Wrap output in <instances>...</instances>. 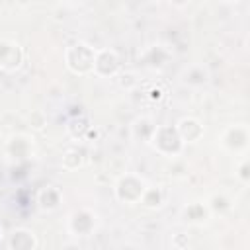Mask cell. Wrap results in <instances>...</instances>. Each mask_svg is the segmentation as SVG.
Instances as JSON below:
<instances>
[{
    "mask_svg": "<svg viewBox=\"0 0 250 250\" xmlns=\"http://www.w3.org/2000/svg\"><path fill=\"white\" fill-rule=\"evenodd\" d=\"M172 6H176V8H182V6H186L189 0H168Z\"/></svg>",
    "mask_w": 250,
    "mask_h": 250,
    "instance_id": "21",
    "label": "cell"
},
{
    "mask_svg": "<svg viewBox=\"0 0 250 250\" xmlns=\"http://www.w3.org/2000/svg\"><path fill=\"white\" fill-rule=\"evenodd\" d=\"M121 61L117 57L115 51L104 49V51H96V59H94V72L100 76H111L119 70Z\"/></svg>",
    "mask_w": 250,
    "mask_h": 250,
    "instance_id": "6",
    "label": "cell"
},
{
    "mask_svg": "<svg viewBox=\"0 0 250 250\" xmlns=\"http://www.w3.org/2000/svg\"><path fill=\"white\" fill-rule=\"evenodd\" d=\"M82 162H84V150L80 148H68L62 154V166L66 170H76L82 166Z\"/></svg>",
    "mask_w": 250,
    "mask_h": 250,
    "instance_id": "13",
    "label": "cell"
},
{
    "mask_svg": "<svg viewBox=\"0 0 250 250\" xmlns=\"http://www.w3.org/2000/svg\"><path fill=\"white\" fill-rule=\"evenodd\" d=\"M6 152H8L10 158H16V160H21V158L29 156V152H31V141H29V137H25V135H14L6 143Z\"/></svg>",
    "mask_w": 250,
    "mask_h": 250,
    "instance_id": "8",
    "label": "cell"
},
{
    "mask_svg": "<svg viewBox=\"0 0 250 250\" xmlns=\"http://www.w3.org/2000/svg\"><path fill=\"white\" fill-rule=\"evenodd\" d=\"M176 131L180 135V139L184 143H193L197 139H201L203 135V125L199 123V119L195 117H182L176 125Z\"/></svg>",
    "mask_w": 250,
    "mask_h": 250,
    "instance_id": "7",
    "label": "cell"
},
{
    "mask_svg": "<svg viewBox=\"0 0 250 250\" xmlns=\"http://www.w3.org/2000/svg\"><path fill=\"white\" fill-rule=\"evenodd\" d=\"M27 121H29V127L35 129V131H41L47 125V117H45L43 111H31L29 117H27Z\"/></svg>",
    "mask_w": 250,
    "mask_h": 250,
    "instance_id": "17",
    "label": "cell"
},
{
    "mask_svg": "<svg viewBox=\"0 0 250 250\" xmlns=\"http://www.w3.org/2000/svg\"><path fill=\"white\" fill-rule=\"evenodd\" d=\"M66 66L74 74H86L94 70V59H96V49H92L86 43H74L66 49Z\"/></svg>",
    "mask_w": 250,
    "mask_h": 250,
    "instance_id": "1",
    "label": "cell"
},
{
    "mask_svg": "<svg viewBox=\"0 0 250 250\" xmlns=\"http://www.w3.org/2000/svg\"><path fill=\"white\" fill-rule=\"evenodd\" d=\"M221 143H223L225 148L234 150V152L246 150V146H248V127L246 125H232V127L225 129V133L221 137Z\"/></svg>",
    "mask_w": 250,
    "mask_h": 250,
    "instance_id": "5",
    "label": "cell"
},
{
    "mask_svg": "<svg viewBox=\"0 0 250 250\" xmlns=\"http://www.w3.org/2000/svg\"><path fill=\"white\" fill-rule=\"evenodd\" d=\"M205 70L203 68H199V66H193V68H189V72H186V82H189V84H201V82H205Z\"/></svg>",
    "mask_w": 250,
    "mask_h": 250,
    "instance_id": "18",
    "label": "cell"
},
{
    "mask_svg": "<svg viewBox=\"0 0 250 250\" xmlns=\"http://www.w3.org/2000/svg\"><path fill=\"white\" fill-rule=\"evenodd\" d=\"M10 248H16V250H31L37 246V240L33 236L31 230H25V229H18L12 232V238H10Z\"/></svg>",
    "mask_w": 250,
    "mask_h": 250,
    "instance_id": "10",
    "label": "cell"
},
{
    "mask_svg": "<svg viewBox=\"0 0 250 250\" xmlns=\"http://www.w3.org/2000/svg\"><path fill=\"white\" fill-rule=\"evenodd\" d=\"M145 182L133 174H127L123 176L119 182H117V188H115V195L119 201H125V203H137L145 191Z\"/></svg>",
    "mask_w": 250,
    "mask_h": 250,
    "instance_id": "3",
    "label": "cell"
},
{
    "mask_svg": "<svg viewBox=\"0 0 250 250\" xmlns=\"http://www.w3.org/2000/svg\"><path fill=\"white\" fill-rule=\"evenodd\" d=\"M146 209H156L162 205V191L158 188H145L141 199H139Z\"/></svg>",
    "mask_w": 250,
    "mask_h": 250,
    "instance_id": "12",
    "label": "cell"
},
{
    "mask_svg": "<svg viewBox=\"0 0 250 250\" xmlns=\"http://www.w3.org/2000/svg\"><path fill=\"white\" fill-rule=\"evenodd\" d=\"M238 178L242 184H248V180H250V162L248 160H242V164L238 168Z\"/></svg>",
    "mask_w": 250,
    "mask_h": 250,
    "instance_id": "19",
    "label": "cell"
},
{
    "mask_svg": "<svg viewBox=\"0 0 250 250\" xmlns=\"http://www.w3.org/2000/svg\"><path fill=\"white\" fill-rule=\"evenodd\" d=\"M92 229H94V215H92L90 211L80 209V211L72 213V217H70V230H72L74 234L84 236V234H88Z\"/></svg>",
    "mask_w": 250,
    "mask_h": 250,
    "instance_id": "9",
    "label": "cell"
},
{
    "mask_svg": "<svg viewBox=\"0 0 250 250\" xmlns=\"http://www.w3.org/2000/svg\"><path fill=\"white\" fill-rule=\"evenodd\" d=\"M2 4H4V0H0V8H2Z\"/></svg>",
    "mask_w": 250,
    "mask_h": 250,
    "instance_id": "24",
    "label": "cell"
},
{
    "mask_svg": "<svg viewBox=\"0 0 250 250\" xmlns=\"http://www.w3.org/2000/svg\"><path fill=\"white\" fill-rule=\"evenodd\" d=\"M223 2H236V0H223Z\"/></svg>",
    "mask_w": 250,
    "mask_h": 250,
    "instance_id": "23",
    "label": "cell"
},
{
    "mask_svg": "<svg viewBox=\"0 0 250 250\" xmlns=\"http://www.w3.org/2000/svg\"><path fill=\"white\" fill-rule=\"evenodd\" d=\"M209 207H211L215 213H223V211L230 209V201H229V197H225L223 193H217V195H213V197L209 199Z\"/></svg>",
    "mask_w": 250,
    "mask_h": 250,
    "instance_id": "16",
    "label": "cell"
},
{
    "mask_svg": "<svg viewBox=\"0 0 250 250\" xmlns=\"http://www.w3.org/2000/svg\"><path fill=\"white\" fill-rule=\"evenodd\" d=\"M37 203L43 207V209H55L59 203H61V191L53 186H47L39 191L37 195Z\"/></svg>",
    "mask_w": 250,
    "mask_h": 250,
    "instance_id": "11",
    "label": "cell"
},
{
    "mask_svg": "<svg viewBox=\"0 0 250 250\" xmlns=\"http://www.w3.org/2000/svg\"><path fill=\"white\" fill-rule=\"evenodd\" d=\"M23 61L21 47L12 39H0V68L6 72L18 70Z\"/></svg>",
    "mask_w": 250,
    "mask_h": 250,
    "instance_id": "4",
    "label": "cell"
},
{
    "mask_svg": "<svg viewBox=\"0 0 250 250\" xmlns=\"http://www.w3.org/2000/svg\"><path fill=\"white\" fill-rule=\"evenodd\" d=\"M184 217H186V221H189V223H201V221H205V217H207V207H205L203 203H189V205L184 209Z\"/></svg>",
    "mask_w": 250,
    "mask_h": 250,
    "instance_id": "14",
    "label": "cell"
},
{
    "mask_svg": "<svg viewBox=\"0 0 250 250\" xmlns=\"http://www.w3.org/2000/svg\"><path fill=\"white\" fill-rule=\"evenodd\" d=\"M2 234H4V229H2V225H0V240H2Z\"/></svg>",
    "mask_w": 250,
    "mask_h": 250,
    "instance_id": "22",
    "label": "cell"
},
{
    "mask_svg": "<svg viewBox=\"0 0 250 250\" xmlns=\"http://www.w3.org/2000/svg\"><path fill=\"white\" fill-rule=\"evenodd\" d=\"M119 84H121L123 88H127V90H131V88L137 84V78H135V74H131V72H125V74L121 76Z\"/></svg>",
    "mask_w": 250,
    "mask_h": 250,
    "instance_id": "20",
    "label": "cell"
},
{
    "mask_svg": "<svg viewBox=\"0 0 250 250\" xmlns=\"http://www.w3.org/2000/svg\"><path fill=\"white\" fill-rule=\"evenodd\" d=\"M152 131H154V125H152L150 119H146V117L137 119L135 125H133V133H135V137L141 139V141H150Z\"/></svg>",
    "mask_w": 250,
    "mask_h": 250,
    "instance_id": "15",
    "label": "cell"
},
{
    "mask_svg": "<svg viewBox=\"0 0 250 250\" xmlns=\"http://www.w3.org/2000/svg\"><path fill=\"white\" fill-rule=\"evenodd\" d=\"M150 143L152 146L162 152V154H178L182 150V145L184 141L180 139L176 127H170V125H162V127H154L152 131V137H150Z\"/></svg>",
    "mask_w": 250,
    "mask_h": 250,
    "instance_id": "2",
    "label": "cell"
}]
</instances>
